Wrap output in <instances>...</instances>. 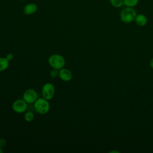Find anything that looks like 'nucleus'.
Listing matches in <instances>:
<instances>
[{"label":"nucleus","mask_w":153,"mask_h":153,"mask_svg":"<svg viewBox=\"0 0 153 153\" xmlns=\"http://www.w3.org/2000/svg\"><path fill=\"white\" fill-rule=\"evenodd\" d=\"M3 150H2V148L1 147H0V153H3Z\"/></svg>","instance_id":"nucleus-19"},{"label":"nucleus","mask_w":153,"mask_h":153,"mask_svg":"<svg viewBox=\"0 0 153 153\" xmlns=\"http://www.w3.org/2000/svg\"><path fill=\"white\" fill-rule=\"evenodd\" d=\"M7 144V141L4 138H0V147L4 148Z\"/></svg>","instance_id":"nucleus-15"},{"label":"nucleus","mask_w":153,"mask_h":153,"mask_svg":"<svg viewBox=\"0 0 153 153\" xmlns=\"http://www.w3.org/2000/svg\"><path fill=\"white\" fill-rule=\"evenodd\" d=\"M139 2V0H124V5L129 7H134Z\"/></svg>","instance_id":"nucleus-12"},{"label":"nucleus","mask_w":153,"mask_h":153,"mask_svg":"<svg viewBox=\"0 0 153 153\" xmlns=\"http://www.w3.org/2000/svg\"><path fill=\"white\" fill-rule=\"evenodd\" d=\"M9 62L6 57H0V72L5 71L8 68Z\"/></svg>","instance_id":"nucleus-10"},{"label":"nucleus","mask_w":153,"mask_h":153,"mask_svg":"<svg viewBox=\"0 0 153 153\" xmlns=\"http://www.w3.org/2000/svg\"><path fill=\"white\" fill-rule=\"evenodd\" d=\"M35 110L41 115H44L48 112L50 105L49 102L46 99L42 97L38 98L33 103Z\"/></svg>","instance_id":"nucleus-2"},{"label":"nucleus","mask_w":153,"mask_h":153,"mask_svg":"<svg viewBox=\"0 0 153 153\" xmlns=\"http://www.w3.org/2000/svg\"><path fill=\"white\" fill-rule=\"evenodd\" d=\"M134 21L139 27H143L148 23V19L146 16L143 14H137Z\"/></svg>","instance_id":"nucleus-9"},{"label":"nucleus","mask_w":153,"mask_h":153,"mask_svg":"<svg viewBox=\"0 0 153 153\" xmlns=\"http://www.w3.org/2000/svg\"><path fill=\"white\" fill-rule=\"evenodd\" d=\"M149 66L153 69V57H152L149 61Z\"/></svg>","instance_id":"nucleus-17"},{"label":"nucleus","mask_w":153,"mask_h":153,"mask_svg":"<svg viewBox=\"0 0 153 153\" xmlns=\"http://www.w3.org/2000/svg\"><path fill=\"white\" fill-rule=\"evenodd\" d=\"M59 77L63 81L68 82L71 80L72 74L69 69L63 68L59 70Z\"/></svg>","instance_id":"nucleus-7"},{"label":"nucleus","mask_w":153,"mask_h":153,"mask_svg":"<svg viewBox=\"0 0 153 153\" xmlns=\"http://www.w3.org/2000/svg\"><path fill=\"white\" fill-rule=\"evenodd\" d=\"M24 119L26 122H31L34 119V114L31 111H27L24 115Z\"/></svg>","instance_id":"nucleus-13"},{"label":"nucleus","mask_w":153,"mask_h":153,"mask_svg":"<svg viewBox=\"0 0 153 153\" xmlns=\"http://www.w3.org/2000/svg\"><path fill=\"white\" fill-rule=\"evenodd\" d=\"M109 152H111V153H114V152H117V153H119L120 152L118 151H114V150H113V151H111Z\"/></svg>","instance_id":"nucleus-18"},{"label":"nucleus","mask_w":153,"mask_h":153,"mask_svg":"<svg viewBox=\"0 0 153 153\" xmlns=\"http://www.w3.org/2000/svg\"><path fill=\"white\" fill-rule=\"evenodd\" d=\"M50 76L53 78H56L57 76H59V70L56 69H54L53 68L51 71H50Z\"/></svg>","instance_id":"nucleus-14"},{"label":"nucleus","mask_w":153,"mask_h":153,"mask_svg":"<svg viewBox=\"0 0 153 153\" xmlns=\"http://www.w3.org/2000/svg\"><path fill=\"white\" fill-rule=\"evenodd\" d=\"M137 14L136 10L133 7H126L123 8L120 12V19L124 23H130L134 20Z\"/></svg>","instance_id":"nucleus-1"},{"label":"nucleus","mask_w":153,"mask_h":153,"mask_svg":"<svg viewBox=\"0 0 153 153\" xmlns=\"http://www.w3.org/2000/svg\"><path fill=\"white\" fill-rule=\"evenodd\" d=\"M49 65L54 69L60 70L65 65V59L63 56L59 54H54L49 56L48 59Z\"/></svg>","instance_id":"nucleus-3"},{"label":"nucleus","mask_w":153,"mask_h":153,"mask_svg":"<svg viewBox=\"0 0 153 153\" xmlns=\"http://www.w3.org/2000/svg\"><path fill=\"white\" fill-rule=\"evenodd\" d=\"M37 9H38V7L36 4L33 2H30V3L27 4L24 6L23 11L25 14L29 16V15L33 14L37 11Z\"/></svg>","instance_id":"nucleus-8"},{"label":"nucleus","mask_w":153,"mask_h":153,"mask_svg":"<svg viewBox=\"0 0 153 153\" xmlns=\"http://www.w3.org/2000/svg\"><path fill=\"white\" fill-rule=\"evenodd\" d=\"M19 1H25V0H19Z\"/></svg>","instance_id":"nucleus-20"},{"label":"nucleus","mask_w":153,"mask_h":153,"mask_svg":"<svg viewBox=\"0 0 153 153\" xmlns=\"http://www.w3.org/2000/svg\"><path fill=\"white\" fill-rule=\"evenodd\" d=\"M55 94L54 85L50 82L45 83L42 87V97L48 100L52 99Z\"/></svg>","instance_id":"nucleus-4"},{"label":"nucleus","mask_w":153,"mask_h":153,"mask_svg":"<svg viewBox=\"0 0 153 153\" xmlns=\"http://www.w3.org/2000/svg\"><path fill=\"white\" fill-rule=\"evenodd\" d=\"M27 108V103L22 99L16 100L12 104L13 110L18 114L26 112Z\"/></svg>","instance_id":"nucleus-6"},{"label":"nucleus","mask_w":153,"mask_h":153,"mask_svg":"<svg viewBox=\"0 0 153 153\" xmlns=\"http://www.w3.org/2000/svg\"><path fill=\"white\" fill-rule=\"evenodd\" d=\"M38 99V93L33 88L26 90L23 94V99L28 104L34 103Z\"/></svg>","instance_id":"nucleus-5"},{"label":"nucleus","mask_w":153,"mask_h":153,"mask_svg":"<svg viewBox=\"0 0 153 153\" xmlns=\"http://www.w3.org/2000/svg\"><path fill=\"white\" fill-rule=\"evenodd\" d=\"M5 57H6V59H7L8 61H11V60H12L13 59L14 56H13V54H11V53H8V54H7L6 55Z\"/></svg>","instance_id":"nucleus-16"},{"label":"nucleus","mask_w":153,"mask_h":153,"mask_svg":"<svg viewBox=\"0 0 153 153\" xmlns=\"http://www.w3.org/2000/svg\"><path fill=\"white\" fill-rule=\"evenodd\" d=\"M110 4L114 8H118L124 5V0H109Z\"/></svg>","instance_id":"nucleus-11"}]
</instances>
